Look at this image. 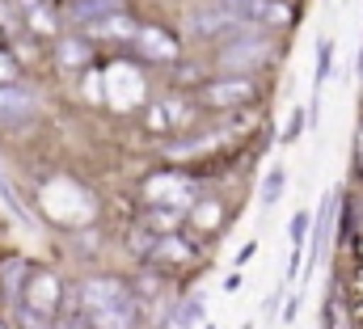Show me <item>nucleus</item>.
Segmentation results:
<instances>
[{"label":"nucleus","mask_w":363,"mask_h":329,"mask_svg":"<svg viewBox=\"0 0 363 329\" xmlns=\"http://www.w3.org/2000/svg\"><path fill=\"white\" fill-rule=\"evenodd\" d=\"M152 249H157V257H161V262H186V257L194 253V249L186 245L182 237H174V233H161V241H157Z\"/></svg>","instance_id":"f8f14e48"},{"label":"nucleus","mask_w":363,"mask_h":329,"mask_svg":"<svg viewBox=\"0 0 363 329\" xmlns=\"http://www.w3.org/2000/svg\"><path fill=\"white\" fill-rule=\"evenodd\" d=\"M325 329H351V313H347V304H342L338 291L325 296Z\"/></svg>","instance_id":"4468645a"},{"label":"nucleus","mask_w":363,"mask_h":329,"mask_svg":"<svg viewBox=\"0 0 363 329\" xmlns=\"http://www.w3.org/2000/svg\"><path fill=\"white\" fill-rule=\"evenodd\" d=\"M220 9L241 26H287L291 21L287 0H220Z\"/></svg>","instance_id":"f03ea898"},{"label":"nucleus","mask_w":363,"mask_h":329,"mask_svg":"<svg viewBox=\"0 0 363 329\" xmlns=\"http://www.w3.org/2000/svg\"><path fill=\"white\" fill-rule=\"evenodd\" d=\"M254 93H258V84L250 81L245 72H233V77H224V81L207 84V89L199 93V101L224 110V106H245V101H254Z\"/></svg>","instance_id":"20e7f679"},{"label":"nucleus","mask_w":363,"mask_h":329,"mask_svg":"<svg viewBox=\"0 0 363 329\" xmlns=\"http://www.w3.org/2000/svg\"><path fill=\"white\" fill-rule=\"evenodd\" d=\"M0 84H17V60L0 51Z\"/></svg>","instance_id":"b1692460"},{"label":"nucleus","mask_w":363,"mask_h":329,"mask_svg":"<svg viewBox=\"0 0 363 329\" xmlns=\"http://www.w3.org/2000/svg\"><path fill=\"white\" fill-rule=\"evenodd\" d=\"M0 329H4V325H0Z\"/></svg>","instance_id":"c85d7f7f"},{"label":"nucleus","mask_w":363,"mask_h":329,"mask_svg":"<svg viewBox=\"0 0 363 329\" xmlns=\"http://www.w3.org/2000/svg\"><path fill=\"white\" fill-rule=\"evenodd\" d=\"M224 291H241V274H237V270L228 274V283H224Z\"/></svg>","instance_id":"a878e982"},{"label":"nucleus","mask_w":363,"mask_h":329,"mask_svg":"<svg viewBox=\"0 0 363 329\" xmlns=\"http://www.w3.org/2000/svg\"><path fill=\"white\" fill-rule=\"evenodd\" d=\"M203 313H207V300H203V296H190V300L178 308V329H199Z\"/></svg>","instance_id":"2eb2a0df"},{"label":"nucleus","mask_w":363,"mask_h":329,"mask_svg":"<svg viewBox=\"0 0 363 329\" xmlns=\"http://www.w3.org/2000/svg\"><path fill=\"white\" fill-rule=\"evenodd\" d=\"M17 325H21V329H55V317H51V313H38V308L17 304Z\"/></svg>","instance_id":"a211bd4d"},{"label":"nucleus","mask_w":363,"mask_h":329,"mask_svg":"<svg viewBox=\"0 0 363 329\" xmlns=\"http://www.w3.org/2000/svg\"><path fill=\"white\" fill-rule=\"evenodd\" d=\"M308 127V110H291V123H287V131H283V144H291V140H300V131Z\"/></svg>","instance_id":"5701e85b"},{"label":"nucleus","mask_w":363,"mask_h":329,"mask_svg":"<svg viewBox=\"0 0 363 329\" xmlns=\"http://www.w3.org/2000/svg\"><path fill=\"white\" fill-rule=\"evenodd\" d=\"M106 13H118V0H77V17L81 21L106 17Z\"/></svg>","instance_id":"6ab92c4d"},{"label":"nucleus","mask_w":363,"mask_h":329,"mask_svg":"<svg viewBox=\"0 0 363 329\" xmlns=\"http://www.w3.org/2000/svg\"><path fill=\"white\" fill-rule=\"evenodd\" d=\"M283 190H287V169L283 164H271L267 169V182H262V207H274L283 199Z\"/></svg>","instance_id":"9b49d317"},{"label":"nucleus","mask_w":363,"mask_h":329,"mask_svg":"<svg viewBox=\"0 0 363 329\" xmlns=\"http://www.w3.org/2000/svg\"><path fill=\"white\" fill-rule=\"evenodd\" d=\"M254 253H258V245L250 241V245H245V249H241V253H237V266H245V262H254Z\"/></svg>","instance_id":"393cba45"},{"label":"nucleus","mask_w":363,"mask_h":329,"mask_svg":"<svg viewBox=\"0 0 363 329\" xmlns=\"http://www.w3.org/2000/svg\"><path fill=\"white\" fill-rule=\"evenodd\" d=\"M194 224H199L203 233H216V228H220V203L199 199V203H194Z\"/></svg>","instance_id":"dca6fc26"},{"label":"nucleus","mask_w":363,"mask_h":329,"mask_svg":"<svg viewBox=\"0 0 363 329\" xmlns=\"http://www.w3.org/2000/svg\"><path fill=\"white\" fill-rule=\"evenodd\" d=\"M81 317L93 329H135V300L118 279H89L81 287Z\"/></svg>","instance_id":"f257e3e1"},{"label":"nucleus","mask_w":363,"mask_h":329,"mask_svg":"<svg viewBox=\"0 0 363 329\" xmlns=\"http://www.w3.org/2000/svg\"><path fill=\"white\" fill-rule=\"evenodd\" d=\"M330 64H334V43L321 38V43H317V89H321L325 77H330Z\"/></svg>","instance_id":"4be33fe9"},{"label":"nucleus","mask_w":363,"mask_h":329,"mask_svg":"<svg viewBox=\"0 0 363 329\" xmlns=\"http://www.w3.org/2000/svg\"><path fill=\"white\" fill-rule=\"evenodd\" d=\"M330 228H334V190L321 199V207H317V216H313V253H308V274L317 270V262L325 257V249H330Z\"/></svg>","instance_id":"1a4fd4ad"},{"label":"nucleus","mask_w":363,"mask_h":329,"mask_svg":"<svg viewBox=\"0 0 363 329\" xmlns=\"http://www.w3.org/2000/svg\"><path fill=\"white\" fill-rule=\"evenodd\" d=\"M308 228H313V216H308V211H296V216H291V224H287L291 249H304V241H308Z\"/></svg>","instance_id":"412c9836"},{"label":"nucleus","mask_w":363,"mask_h":329,"mask_svg":"<svg viewBox=\"0 0 363 329\" xmlns=\"http://www.w3.org/2000/svg\"><path fill=\"white\" fill-rule=\"evenodd\" d=\"M186 186H190V182H182V177H152V182H148V199H152V203H165V207H182L186 199H194Z\"/></svg>","instance_id":"9d476101"},{"label":"nucleus","mask_w":363,"mask_h":329,"mask_svg":"<svg viewBox=\"0 0 363 329\" xmlns=\"http://www.w3.org/2000/svg\"><path fill=\"white\" fill-rule=\"evenodd\" d=\"M190 123H194V106L190 101H178V97L157 101L148 110V127L152 131H178V127H190Z\"/></svg>","instance_id":"0eeeda50"},{"label":"nucleus","mask_w":363,"mask_h":329,"mask_svg":"<svg viewBox=\"0 0 363 329\" xmlns=\"http://www.w3.org/2000/svg\"><path fill=\"white\" fill-rule=\"evenodd\" d=\"M26 274H30V270H26V262H21V257H13V262H4V266H0V279H4V291H9V296H17V291H21V283H26Z\"/></svg>","instance_id":"f3484780"},{"label":"nucleus","mask_w":363,"mask_h":329,"mask_svg":"<svg viewBox=\"0 0 363 329\" xmlns=\"http://www.w3.org/2000/svg\"><path fill=\"white\" fill-rule=\"evenodd\" d=\"M131 43H135V51H140L144 60H152V64H169V60H178V38L165 34V30H157V26H140Z\"/></svg>","instance_id":"423d86ee"},{"label":"nucleus","mask_w":363,"mask_h":329,"mask_svg":"<svg viewBox=\"0 0 363 329\" xmlns=\"http://www.w3.org/2000/svg\"><path fill=\"white\" fill-rule=\"evenodd\" d=\"M38 110V97L21 84H0V123H26Z\"/></svg>","instance_id":"6e6552de"},{"label":"nucleus","mask_w":363,"mask_h":329,"mask_svg":"<svg viewBox=\"0 0 363 329\" xmlns=\"http://www.w3.org/2000/svg\"><path fill=\"white\" fill-rule=\"evenodd\" d=\"M68 329H93V325H89V321H85V317H77V321H72V325H68Z\"/></svg>","instance_id":"bb28decb"},{"label":"nucleus","mask_w":363,"mask_h":329,"mask_svg":"<svg viewBox=\"0 0 363 329\" xmlns=\"http://www.w3.org/2000/svg\"><path fill=\"white\" fill-rule=\"evenodd\" d=\"M178 207H165V211H161V207H152V216H148V228H152V233H178Z\"/></svg>","instance_id":"aec40b11"},{"label":"nucleus","mask_w":363,"mask_h":329,"mask_svg":"<svg viewBox=\"0 0 363 329\" xmlns=\"http://www.w3.org/2000/svg\"><path fill=\"white\" fill-rule=\"evenodd\" d=\"M60 296H64V287H60V279H55V274H47V270H30V274H26V283H21V291H17V304H26V308H38V313H51V317H55Z\"/></svg>","instance_id":"7ed1b4c3"},{"label":"nucleus","mask_w":363,"mask_h":329,"mask_svg":"<svg viewBox=\"0 0 363 329\" xmlns=\"http://www.w3.org/2000/svg\"><path fill=\"white\" fill-rule=\"evenodd\" d=\"M359 169H363V135H359Z\"/></svg>","instance_id":"cd10ccee"},{"label":"nucleus","mask_w":363,"mask_h":329,"mask_svg":"<svg viewBox=\"0 0 363 329\" xmlns=\"http://www.w3.org/2000/svg\"><path fill=\"white\" fill-rule=\"evenodd\" d=\"M267 64H271V43H262V38H241L220 51V68H228V72H258Z\"/></svg>","instance_id":"39448f33"},{"label":"nucleus","mask_w":363,"mask_h":329,"mask_svg":"<svg viewBox=\"0 0 363 329\" xmlns=\"http://www.w3.org/2000/svg\"><path fill=\"white\" fill-rule=\"evenodd\" d=\"M93 55H89V43H81V38H64V47H60V64L64 68H85Z\"/></svg>","instance_id":"ddd939ff"}]
</instances>
